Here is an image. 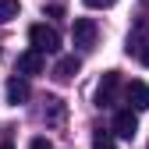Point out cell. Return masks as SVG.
<instances>
[{"label": "cell", "mask_w": 149, "mask_h": 149, "mask_svg": "<svg viewBox=\"0 0 149 149\" xmlns=\"http://www.w3.org/2000/svg\"><path fill=\"white\" fill-rule=\"evenodd\" d=\"M78 68H82V61L74 57V53H71V57H61L57 64H53V78H57V82H71L74 74H78Z\"/></svg>", "instance_id": "obj_8"}, {"label": "cell", "mask_w": 149, "mask_h": 149, "mask_svg": "<svg viewBox=\"0 0 149 149\" xmlns=\"http://www.w3.org/2000/svg\"><path fill=\"white\" fill-rule=\"evenodd\" d=\"M29 43H32V50H39V53H57L61 50V32L53 25H32L29 29Z\"/></svg>", "instance_id": "obj_1"}, {"label": "cell", "mask_w": 149, "mask_h": 149, "mask_svg": "<svg viewBox=\"0 0 149 149\" xmlns=\"http://www.w3.org/2000/svg\"><path fill=\"white\" fill-rule=\"evenodd\" d=\"M29 149H53V146H50V139L39 135V139H32V142H29Z\"/></svg>", "instance_id": "obj_13"}, {"label": "cell", "mask_w": 149, "mask_h": 149, "mask_svg": "<svg viewBox=\"0 0 149 149\" xmlns=\"http://www.w3.org/2000/svg\"><path fill=\"white\" fill-rule=\"evenodd\" d=\"M0 149H14V146H11V142H4V146H0Z\"/></svg>", "instance_id": "obj_16"}, {"label": "cell", "mask_w": 149, "mask_h": 149, "mask_svg": "<svg viewBox=\"0 0 149 149\" xmlns=\"http://www.w3.org/2000/svg\"><path fill=\"white\" fill-rule=\"evenodd\" d=\"M46 71V53H39V50H25L22 57H18V74H43Z\"/></svg>", "instance_id": "obj_4"}, {"label": "cell", "mask_w": 149, "mask_h": 149, "mask_svg": "<svg viewBox=\"0 0 149 149\" xmlns=\"http://www.w3.org/2000/svg\"><path fill=\"white\" fill-rule=\"evenodd\" d=\"M18 11H22V4H18V0H0V25L11 22V18H18Z\"/></svg>", "instance_id": "obj_10"}, {"label": "cell", "mask_w": 149, "mask_h": 149, "mask_svg": "<svg viewBox=\"0 0 149 149\" xmlns=\"http://www.w3.org/2000/svg\"><path fill=\"white\" fill-rule=\"evenodd\" d=\"M114 132H117L121 139H135V132H139V117H135V110H132V107L114 114Z\"/></svg>", "instance_id": "obj_5"}, {"label": "cell", "mask_w": 149, "mask_h": 149, "mask_svg": "<svg viewBox=\"0 0 149 149\" xmlns=\"http://www.w3.org/2000/svg\"><path fill=\"white\" fill-rule=\"evenodd\" d=\"M29 96H32V85H29L25 74H14V78H7V103H11V107L25 103Z\"/></svg>", "instance_id": "obj_6"}, {"label": "cell", "mask_w": 149, "mask_h": 149, "mask_svg": "<svg viewBox=\"0 0 149 149\" xmlns=\"http://www.w3.org/2000/svg\"><path fill=\"white\" fill-rule=\"evenodd\" d=\"M128 107H132L135 114L149 110V85L146 82H132V85H128Z\"/></svg>", "instance_id": "obj_7"}, {"label": "cell", "mask_w": 149, "mask_h": 149, "mask_svg": "<svg viewBox=\"0 0 149 149\" xmlns=\"http://www.w3.org/2000/svg\"><path fill=\"white\" fill-rule=\"evenodd\" d=\"M117 89H121V74L107 71L100 78V85H96V107H114L117 103Z\"/></svg>", "instance_id": "obj_3"}, {"label": "cell", "mask_w": 149, "mask_h": 149, "mask_svg": "<svg viewBox=\"0 0 149 149\" xmlns=\"http://www.w3.org/2000/svg\"><path fill=\"white\" fill-rule=\"evenodd\" d=\"M92 149H117L114 135H110V132H96V135H92Z\"/></svg>", "instance_id": "obj_11"}, {"label": "cell", "mask_w": 149, "mask_h": 149, "mask_svg": "<svg viewBox=\"0 0 149 149\" xmlns=\"http://www.w3.org/2000/svg\"><path fill=\"white\" fill-rule=\"evenodd\" d=\"M43 117L50 121V124H61V117H64V103L53 96V100H46V110H43Z\"/></svg>", "instance_id": "obj_9"}, {"label": "cell", "mask_w": 149, "mask_h": 149, "mask_svg": "<svg viewBox=\"0 0 149 149\" xmlns=\"http://www.w3.org/2000/svg\"><path fill=\"white\" fill-rule=\"evenodd\" d=\"M85 7H92V11H107V7H114L117 0H82Z\"/></svg>", "instance_id": "obj_12"}, {"label": "cell", "mask_w": 149, "mask_h": 149, "mask_svg": "<svg viewBox=\"0 0 149 149\" xmlns=\"http://www.w3.org/2000/svg\"><path fill=\"white\" fill-rule=\"evenodd\" d=\"M46 14H50V18H61V14H64V7H61V4H50V7H46Z\"/></svg>", "instance_id": "obj_14"}, {"label": "cell", "mask_w": 149, "mask_h": 149, "mask_svg": "<svg viewBox=\"0 0 149 149\" xmlns=\"http://www.w3.org/2000/svg\"><path fill=\"white\" fill-rule=\"evenodd\" d=\"M139 53H142V64L149 68V39H146V46H139Z\"/></svg>", "instance_id": "obj_15"}, {"label": "cell", "mask_w": 149, "mask_h": 149, "mask_svg": "<svg viewBox=\"0 0 149 149\" xmlns=\"http://www.w3.org/2000/svg\"><path fill=\"white\" fill-rule=\"evenodd\" d=\"M71 39L78 50H92L100 39V25L92 22V18H74V25H71Z\"/></svg>", "instance_id": "obj_2"}]
</instances>
